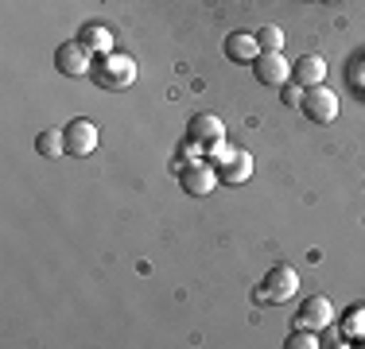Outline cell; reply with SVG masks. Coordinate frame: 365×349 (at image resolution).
Here are the masks:
<instances>
[{
	"label": "cell",
	"mask_w": 365,
	"mask_h": 349,
	"mask_svg": "<svg viewBox=\"0 0 365 349\" xmlns=\"http://www.w3.org/2000/svg\"><path fill=\"white\" fill-rule=\"evenodd\" d=\"M90 78L101 85V90H125V85L136 82V63H133V55L109 51V55H101L98 63H93Z\"/></svg>",
	"instance_id": "6da1fadb"
},
{
	"label": "cell",
	"mask_w": 365,
	"mask_h": 349,
	"mask_svg": "<svg viewBox=\"0 0 365 349\" xmlns=\"http://www.w3.org/2000/svg\"><path fill=\"white\" fill-rule=\"evenodd\" d=\"M295 287H299V276H295V268L276 264L272 272L264 276V283H260L257 303H288L292 295H295Z\"/></svg>",
	"instance_id": "7a4b0ae2"
},
{
	"label": "cell",
	"mask_w": 365,
	"mask_h": 349,
	"mask_svg": "<svg viewBox=\"0 0 365 349\" xmlns=\"http://www.w3.org/2000/svg\"><path fill=\"white\" fill-rule=\"evenodd\" d=\"M303 117L311 120V125H334L338 117V98L330 90H323V85H311V93H303L299 101Z\"/></svg>",
	"instance_id": "3957f363"
},
{
	"label": "cell",
	"mask_w": 365,
	"mask_h": 349,
	"mask_svg": "<svg viewBox=\"0 0 365 349\" xmlns=\"http://www.w3.org/2000/svg\"><path fill=\"white\" fill-rule=\"evenodd\" d=\"M55 66L63 70L66 78H86L93 70L90 63V47H86L82 39H74V43H58V51H55Z\"/></svg>",
	"instance_id": "277c9868"
},
{
	"label": "cell",
	"mask_w": 365,
	"mask_h": 349,
	"mask_svg": "<svg viewBox=\"0 0 365 349\" xmlns=\"http://www.w3.org/2000/svg\"><path fill=\"white\" fill-rule=\"evenodd\" d=\"M63 136H66V155H90L98 147V125L86 117H74L63 128Z\"/></svg>",
	"instance_id": "5b68a950"
},
{
	"label": "cell",
	"mask_w": 365,
	"mask_h": 349,
	"mask_svg": "<svg viewBox=\"0 0 365 349\" xmlns=\"http://www.w3.org/2000/svg\"><path fill=\"white\" fill-rule=\"evenodd\" d=\"M253 70H257V78L264 85H284V82H288V74H292V66L284 63L280 51H260V55L253 58Z\"/></svg>",
	"instance_id": "8992f818"
},
{
	"label": "cell",
	"mask_w": 365,
	"mask_h": 349,
	"mask_svg": "<svg viewBox=\"0 0 365 349\" xmlns=\"http://www.w3.org/2000/svg\"><path fill=\"white\" fill-rule=\"evenodd\" d=\"M179 182L187 194H210L214 182H218V171L210 167V163H187V167L179 171Z\"/></svg>",
	"instance_id": "52a82bcc"
},
{
	"label": "cell",
	"mask_w": 365,
	"mask_h": 349,
	"mask_svg": "<svg viewBox=\"0 0 365 349\" xmlns=\"http://www.w3.org/2000/svg\"><path fill=\"white\" fill-rule=\"evenodd\" d=\"M249 174H253V155L249 152H225L218 155V179L230 182V187H237V182H245Z\"/></svg>",
	"instance_id": "ba28073f"
},
{
	"label": "cell",
	"mask_w": 365,
	"mask_h": 349,
	"mask_svg": "<svg viewBox=\"0 0 365 349\" xmlns=\"http://www.w3.org/2000/svg\"><path fill=\"white\" fill-rule=\"evenodd\" d=\"M299 322L303 330H311V326H330L334 322V307L323 299V295H311V299H303V307H299Z\"/></svg>",
	"instance_id": "9c48e42d"
},
{
	"label": "cell",
	"mask_w": 365,
	"mask_h": 349,
	"mask_svg": "<svg viewBox=\"0 0 365 349\" xmlns=\"http://www.w3.org/2000/svg\"><path fill=\"white\" fill-rule=\"evenodd\" d=\"M187 140L190 144H210V140H222V120L214 113H195L190 117V128H187Z\"/></svg>",
	"instance_id": "30bf717a"
},
{
	"label": "cell",
	"mask_w": 365,
	"mask_h": 349,
	"mask_svg": "<svg viewBox=\"0 0 365 349\" xmlns=\"http://www.w3.org/2000/svg\"><path fill=\"white\" fill-rule=\"evenodd\" d=\"M292 74H295V82L299 85H323V78H327V63L319 55H303L299 63L292 66Z\"/></svg>",
	"instance_id": "8fae6325"
},
{
	"label": "cell",
	"mask_w": 365,
	"mask_h": 349,
	"mask_svg": "<svg viewBox=\"0 0 365 349\" xmlns=\"http://www.w3.org/2000/svg\"><path fill=\"white\" fill-rule=\"evenodd\" d=\"M225 55H230L233 63H253V58H257V39H249V35L233 31L230 39H225Z\"/></svg>",
	"instance_id": "7c38bea8"
},
{
	"label": "cell",
	"mask_w": 365,
	"mask_h": 349,
	"mask_svg": "<svg viewBox=\"0 0 365 349\" xmlns=\"http://www.w3.org/2000/svg\"><path fill=\"white\" fill-rule=\"evenodd\" d=\"M36 152L47 155V160H58V155H66V136L63 132H39L36 136Z\"/></svg>",
	"instance_id": "4fadbf2b"
},
{
	"label": "cell",
	"mask_w": 365,
	"mask_h": 349,
	"mask_svg": "<svg viewBox=\"0 0 365 349\" xmlns=\"http://www.w3.org/2000/svg\"><path fill=\"white\" fill-rule=\"evenodd\" d=\"M257 47H260V51H280V47H284V31L276 28V24L260 28V31H257Z\"/></svg>",
	"instance_id": "5bb4252c"
},
{
	"label": "cell",
	"mask_w": 365,
	"mask_h": 349,
	"mask_svg": "<svg viewBox=\"0 0 365 349\" xmlns=\"http://www.w3.org/2000/svg\"><path fill=\"white\" fill-rule=\"evenodd\" d=\"M82 43H86V47H109V31L106 28H101V24H93V28H82Z\"/></svg>",
	"instance_id": "9a60e30c"
},
{
	"label": "cell",
	"mask_w": 365,
	"mask_h": 349,
	"mask_svg": "<svg viewBox=\"0 0 365 349\" xmlns=\"http://www.w3.org/2000/svg\"><path fill=\"white\" fill-rule=\"evenodd\" d=\"M319 342L311 334H295V338H288V349H315Z\"/></svg>",
	"instance_id": "2e32d148"
},
{
	"label": "cell",
	"mask_w": 365,
	"mask_h": 349,
	"mask_svg": "<svg viewBox=\"0 0 365 349\" xmlns=\"http://www.w3.org/2000/svg\"><path fill=\"white\" fill-rule=\"evenodd\" d=\"M284 101H288V105H299L303 98H299V90H295V85H284Z\"/></svg>",
	"instance_id": "e0dca14e"
}]
</instances>
